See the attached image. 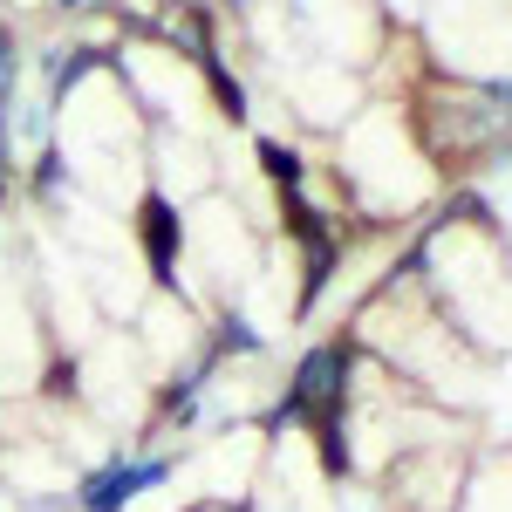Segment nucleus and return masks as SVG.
<instances>
[{
	"label": "nucleus",
	"instance_id": "f257e3e1",
	"mask_svg": "<svg viewBox=\"0 0 512 512\" xmlns=\"http://www.w3.org/2000/svg\"><path fill=\"white\" fill-rule=\"evenodd\" d=\"M403 117H410V137L431 158L437 178H472L485 164L512 158V82L506 76L424 69L403 89Z\"/></svg>",
	"mask_w": 512,
	"mask_h": 512
},
{
	"label": "nucleus",
	"instance_id": "f03ea898",
	"mask_svg": "<svg viewBox=\"0 0 512 512\" xmlns=\"http://www.w3.org/2000/svg\"><path fill=\"white\" fill-rule=\"evenodd\" d=\"M171 478H178V458L144 451V444H123V451H110L103 465H89L76 478L69 506L76 512H130V506H144L151 492H164Z\"/></svg>",
	"mask_w": 512,
	"mask_h": 512
},
{
	"label": "nucleus",
	"instance_id": "7ed1b4c3",
	"mask_svg": "<svg viewBox=\"0 0 512 512\" xmlns=\"http://www.w3.org/2000/svg\"><path fill=\"white\" fill-rule=\"evenodd\" d=\"M14 82H21V48H14V35L0 28V110H7V96H14Z\"/></svg>",
	"mask_w": 512,
	"mask_h": 512
}]
</instances>
